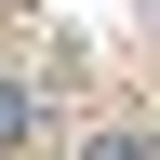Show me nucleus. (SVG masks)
I'll return each instance as SVG.
<instances>
[{
  "label": "nucleus",
  "mask_w": 160,
  "mask_h": 160,
  "mask_svg": "<svg viewBox=\"0 0 160 160\" xmlns=\"http://www.w3.org/2000/svg\"><path fill=\"white\" fill-rule=\"evenodd\" d=\"M93 160H147V147H93Z\"/></svg>",
  "instance_id": "f257e3e1"
}]
</instances>
